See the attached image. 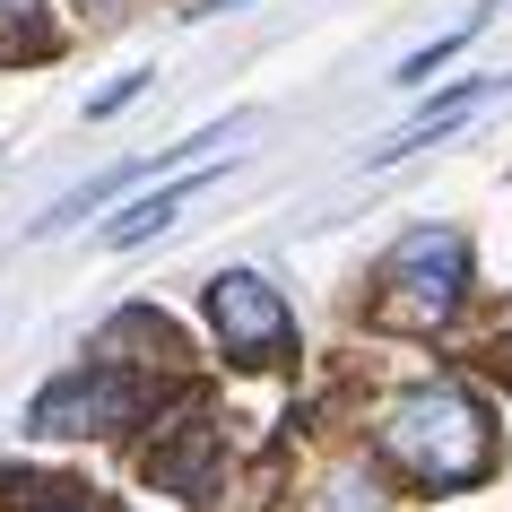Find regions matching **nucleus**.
<instances>
[{"label":"nucleus","instance_id":"1","mask_svg":"<svg viewBox=\"0 0 512 512\" xmlns=\"http://www.w3.org/2000/svg\"><path fill=\"white\" fill-rule=\"evenodd\" d=\"M374 443L417 486H469L495 460V426H486V408L460 382H417V391H400V400L382 408Z\"/></svg>","mask_w":512,"mask_h":512},{"label":"nucleus","instance_id":"2","mask_svg":"<svg viewBox=\"0 0 512 512\" xmlns=\"http://www.w3.org/2000/svg\"><path fill=\"white\" fill-rule=\"evenodd\" d=\"M469 296V243L452 226H408L382 261V322L400 330H443Z\"/></svg>","mask_w":512,"mask_h":512},{"label":"nucleus","instance_id":"3","mask_svg":"<svg viewBox=\"0 0 512 512\" xmlns=\"http://www.w3.org/2000/svg\"><path fill=\"white\" fill-rule=\"evenodd\" d=\"M209 330H217V348L243 356V365H278V356L296 348V313H287V296L261 270L209 278Z\"/></svg>","mask_w":512,"mask_h":512},{"label":"nucleus","instance_id":"4","mask_svg":"<svg viewBox=\"0 0 512 512\" xmlns=\"http://www.w3.org/2000/svg\"><path fill=\"white\" fill-rule=\"evenodd\" d=\"M148 408V382L122 374V365H87V374H61L53 391H35V434H105L122 417Z\"/></svg>","mask_w":512,"mask_h":512},{"label":"nucleus","instance_id":"5","mask_svg":"<svg viewBox=\"0 0 512 512\" xmlns=\"http://www.w3.org/2000/svg\"><path fill=\"white\" fill-rule=\"evenodd\" d=\"M148 478L174 486V495H200V486L217 478V434H209V426H183L165 452H148Z\"/></svg>","mask_w":512,"mask_h":512},{"label":"nucleus","instance_id":"6","mask_svg":"<svg viewBox=\"0 0 512 512\" xmlns=\"http://www.w3.org/2000/svg\"><path fill=\"white\" fill-rule=\"evenodd\" d=\"M209 174H217V165H209ZM209 174H191V183H165V191H148L139 209H122V217H113V226H105V243H113V252H131V243L165 235V226L183 217V200H191V191H200V183H209Z\"/></svg>","mask_w":512,"mask_h":512},{"label":"nucleus","instance_id":"7","mask_svg":"<svg viewBox=\"0 0 512 512\" xmlns=\"http://www.w3.org/2000/svg\"><path fill=\"white\" fill-rule=\"evenodd\" d=\"M139 174H148V165H113V174H96V183H79L70 200H61V209H44V217H35V235H70V226H79L87 209H105L113 191H131Z\"/></svg>","mask_w":512,"mask_h":512},{"label":"nucleus","instance_id":"8","mask_svg":"<svg viewBox=\"0 0 512 512\" xmlns=\"http://www.w3.org/2000/svg\"><path fill=\"white\" fill-rule=\"evenodd\" d=\"M478 27H486V9L469 18V27H452V35H434V44H417V53H408L400 70H391V79H400V87H426V79H434V70H443V61H452V53H460V44H469Z\"/></svg>","mask_w":512,"mask_h":512},{"label":"nucleus","instance_id":"9","mask_svg":"<svg viewBox=\"0 0 512 512\" xmlns=\"http://www.w3.org/2000/svg\"><path fill=\"white\" fill-rule=\"evenodd\" d=\"M44 44V0H0V53L18 61Z\"/></svg>","mask_w":512,"mask_h":512},{"label":"nucleus","instance_id":"10","mask_svg":"<svg viewBox=\"0 0 512 512\" xmlns=\"http://www.w3.org/2000/svg\"><path fill=\"white\" fill-rule=\"evenodd\" d=\"M139 87H148V70H122V79H113V87H96V96H87V113L105 122V113H122V105H131Z\"/></svg>","mask_w":512,"mask_h":512},{"label":"nucleus","instance_id":"11","mask_svg":"<svg viewBox=\"0 0 512 512\" xmlns=\"http://www.w3.org/2000/svg\"><path fill=\"white\" fill-rule=\"evenodd\" d=\"M27 512H87V504H27Z\"/></svg>","mask_w":512,"mask_h":512},{"label":"nucleus","instance_id":"12","mask_svg":"<svg viewBox=\"0 0 512 512\" xmlns=\"http://www.w3.org/2000/svg\"><path fill=\"white\" fill-rule=\"evenodd\" d=\"M504 374H512V339H504Z\"/></svg>","mask_w":512,"mask_h":512},{"label":"nucleus","instance_id":"13","mask_svg":"<svg viewBox=\"0 0 512 512\" xmlns=\"http://www.w3.org/2000/svg\"><path fill=\"white\" fill-rule=\"evenodd\" d=\"M96 9H113V0H96Z\"/></svg>","mask_w":512,"mask_h":512}]
</instances>
